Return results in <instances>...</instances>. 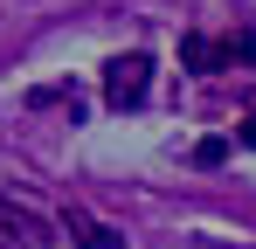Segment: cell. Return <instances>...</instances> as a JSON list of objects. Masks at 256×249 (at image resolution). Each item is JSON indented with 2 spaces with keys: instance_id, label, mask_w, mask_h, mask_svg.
<instances>
[{
  "instance_id": "obj_2",
  "label": "cell",
  "mask_w": 256,
  "mask_h": 249,
  "mask_svg": "<svg viewBox=\"0 0 256 249\" xmlns=\"http://www.w3.org/2000/svg\"><path fill=\"white\" fill-rule=\"evenodd\" d=\"M0 236H7V242H21V249H48V242H56V222L7 194V201H0Z\"/></svg>"
},
{
  "instance_id": "obj_7",
  "label": "cell",
  "mask_w": 256,
  "mask_h": 249,
  "mask_svg": "<svg viewBox=\"0 0 256 249\" xmlns=\"http://www.w3.org/2000/svg\"><path fill=\"white\" fill-rule=\"evenodd\" d=\"M236 138H242V146L256 152V118H242V124H236Z\"/></svg>"
},
{
  "instance_id": "obj_5",
  "label": "cell",
  "mask_w": 256,
  "mask_h": 249,
  "mask_svg": "<svg viewBox=\"0 0 256 249\" xmlns=\"http://www.w3.org/2000/svg\"><path fill=\"white\" fill-rule=\"evenodd\" d=\"M228 160V138H201V146H194V166H222Z\"/></svg>"
},
{
  "instance_id": "obj_1",
  "label": "cell",
  "mask_w": 256,
  "mask_h": 249,
  "mask_svg": "<svg viewBox=\"0 0 256 249\" xmlns=\"http://www.w3.org/2000/svg\"><path fill=\"white\" fill-rule=\"evenodd\" d=\"M146 90H152V56H111L104 62V104L111 111H138L146 104Z\"/></svg>"
},
{
  "instance_id": "obj_4",
  "label": "cell",
  "mask_w": 256,
  "mask_h": 249,
  "mask_svg": "<svg viewBox=\"0 0 256 249\" xmlns=\"http://www.w3.org/2000/svg\"><path fill=\"white\" fill-rule=\"evenodd\" d=\"M180 62L187 70H201V76H214V70H228V48L208 35H180Z\"/></svg>"
},
{
  "instance_id": "obj_6",
  "label": "cell",
  "mask_w": 256,
  "mask_h": 249,
  "mask_svg": "<svg viewBox=\"0 0 256 249\" xmlns=\"http://www.w3.org/2000/svg\"><path fill=\"white\" fill-rule=\"evenodd\" d=\"M228 62H256V35H236V42H228Z\"/></svg>"
},
{
  "instance_id": "obj_3",
  "label": "cell",
  "mask_w": 256,
  "mask_h": 249,
  "mask_svg": "<svg viewBox=\"0 0 256 249\" xmlns=\"http://www.w3.org/2000/svg\"><path fill=\"white\" fill-rule=\"evenodd\" d=\"M56 228H62L76 249H125V236H118L111 222H97L90 208H62V214H56Z\"/></svg>"
}]
</instances>
